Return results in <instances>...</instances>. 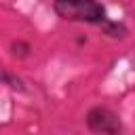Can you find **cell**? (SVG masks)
Wrapping results in <instances>:
<instances>
[{
  "label": "cell",
  "instance_id": "obj_5",
  "mask_svg": "<svg viewBox=\"0 0 135 135\" xmlns=\"http://www.w3.org/2000/svg\"><path fill=\"white\" fill-rule=\"evenodd\" d=\"M2 80H4V84H8L13 91H23V89H25V86H23V82H21V78L11 76L8 72H4V74H2Z\"/></svg>",
  "mask_w": 135,
  "mask_h": 135
},
{
  "label": "cell",
  "instance_id": "obj_2",
  "mask_svg": "<svg viewBox=\"0 0 135 135\" xmlns=\"http://www.w3.org/2000/svg\"><path fill=\"white\" fill-rule=\"evenodd\" d=\"M86 127L93 133H108V135H116L122 131L118 114L105 105H95L86 112Z\"/></svg>",
  "mask_w": 135,
  "mask_h": 135
},
{
  "label": "cell",
  "instance_id": "obj_3",
  "mask_svg": "<svg viewBox=\"0 0 135 135\" xmlns=\"http://www.w3.org/2000/svg\"><path fill=\"white\" fill-rule=\"evenodd\" d=\"M101 32L105 36H110V38H124L129 34V30H127V25L122 21H112V19L105 25H101Z\"/></svg>",
  "mask_w": 135,
  "mask_h": 135
},
{
  "label": "cell",
  "instance_id": "obj_4",
  "mask_svg": "<svg viewBox=\"0 0 135 135\" xmlns=\"http://www.w3.org/2000/svg\"><path fill=\"white\" fill-rule=\"evenodd\" d=\"M11 51H13V55H15V57H27L32 49H30V44H27V42L17 40V42H13V44H11Z\"/></svg>",
  "mask_w": 135,
  "mask_h": 135
},
{
  "label": "cell",
  "instance_id": "obj_1",
  "mask_svg": "<svg viewBox=\"0 0 135 135\" xmlns=\"http://www.w3.org/2000/svg\"><path fill=\"white\" fill-rule=\"evenodd\" d=\"M53 11L63 21L89 23L99 27L110 21L108 11L99 0H53Z\"/></svg>",
  "mask_w": 135,
  "mask_h": 135
}]
</instances>
